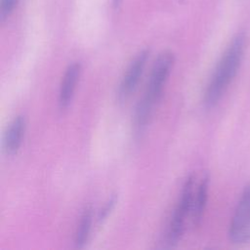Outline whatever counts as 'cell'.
Instances as JSON below:
<instances>
[{"mask_svg":"<svg viewBox=\"0 0 250 250\" xmlns=\"http://www.w3.org/2000/svg\"><path fill=\"white\" fill-rule=\"evenodd\" d=\"M92 222H93V209L91 206H87L81 214V217L75 231L74 243L76 247L81 248L88 241L91 228H92Z\"/></svg>","mask_w":250,"mask_h":250,"instance_id":"9c48e42d","label":"cell"},{"mask_svg":"<svg viewBox=\"0 0 250 250\" xmlns=\"http://www.w3.org/2000/svg\"><path fill=\"white\" fill-rule=\"evenodd\" d=\"M229 235L236 244L250 241V185L241 193L229 225Z\"/></svg>","mask_w":250,"mask_h":250,"instance_id":"277c9868","label":"cell"},{"mask_svg":"<svg viewBox=\"0 0 250 250\" xmlns=\"http://www.w3.org/2000/svg\"><path fill=\"white\" fill-rule=\"evenodd\" d=\"M80 72L81 65L79 62H72L66 67L59 92V106L61 109H65L71 103Z\"/></svg>","mask_w":250,"mask_h":250,"instance_id":"8992f818","label":"cell"},{"mask_svg":"<svg viewBox=\"0 0 250 250\" xmlns=\"http://www.w3.org/2000/svg\"><path fill=\"white\" fill-rule=\"evenodd\" d=\"M195 177L190 175L184 184L181 191V195L174 208V212L170 219L167 232H166V243L169 246H174L179 242L184 234L186 224L188 218L191 219L193 195L196 186Z\"/></svg>","mask_w":250,"mask_h":250,"instance_id":"3957f363","label":"cell"},{"mask_svg":"<svg viewBox=\"0 0 250 250\" xmlns=\"http://www.w3.org/2000/svg\"><path fill=\"white\" fill-rule=\"evenodd\" d=\"M174 55L165 51L155 60L143 96L139 100L134 114V131L140 135L146 129L159 101L165 83L174 64Z\"/></svg>","mask_w":250,"mask_h":250,"instance_id":"6da1fadb","label":"cell"},{"mask_svg":"<svg viewBox=\"0 0 250 250\" xmlns=\"http://www.w3.org/2000/svg\"><path fill=\"white\" fill-rule=\"evenodd\" d=\"M25 132V119L19 115L10 123L4 136V150L7 155H14L18 152Z\"/></svg>","mask_w":250,"mask_h":250,"instance_id":"52a82bcc","label":"cell"},{"mask_svg":"<svg viewBox=\"0 0 250 250\" xmlns=\"http://www.w3.org/2000/svg\"><path fill=\"white\" fill-rule=\"evenodd\" d=\"M208 188H209V177L204 174L198 182H196L194 195H193V205L191 213V223L194 227L198 226L202 220L204 210L208 198Z\"/></svg>","mask_w":250,"mask_h":250,"instance_id":"ba28073f","label":"cell"},{"mask_svg":"<svg viewBox=\"0 0 250 250\" xmlns=\"http://www.w3.org/2000/svg\"><path fill=\"white\" fill-rule=\"evenodd\" d=\"M244 44V36L237 35L225 51L207 85L204 94L205 106H214L231 83L242 61Z\"/></svg>","mask_w":250,"mask_h":250,"instance_id":"7a4b0ae2","label":"cell"},{"mask_svg":"<svg viewBox=\"0 0 250 250\" xmlns=\"http://www.w3.org/2000/svg\"><path fill=\"white\" fill-rule=\"evenodd\" d=\"M115 202H116V196L113 195L106 203L105 205L103 207V209L100 211L99 213V216H98V222L101 223L103 222L106 217L107 215L111 212V210L113 209L114 205H115Z\"/></svg>","mask_w":250,"mask_h":250,"instance_id":"8fae6325","label":"cell"},{"mask_svg":"<svg viewBox=\"0 0 250 250\" xmlns=\"http://www.w3.org/2000/svg\"><path fill=\"white\" fill-rule=\"evenodd\" d=\"M148 56V50H143L135 57L128 66L118 89V98L120 101H126L137 88L146 67Z\"/></svg>","mask_w":250,"mask_h":250,"instance_id":"5b68a950","label":"cell"},{"mask_svg":"<svg viewBox=\"0 0 250 250\" xmlns=\"http://www.w3.org/2000/svg\"><path fill=\"white\" fill-rule=\"evenodd\" d=\"M18 0H1L0 18L2 21L7 19L15 9Z\"/></svg>","mask_w":250,"mask_h":250,"instance_id":"30bf717a","label":"cell"}]
</instances>
